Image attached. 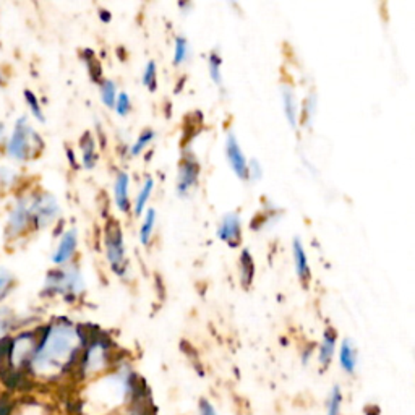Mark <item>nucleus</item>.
<instances>
[{"label": "nucleus", "mask_w": 415, "mask_h": 415, "mask_svg": "<svg viewBox=\"0 0 415 415\" xmlns=\"http://www.w3.org/2000/svg\"><path fill=\"white\" fill-rule=\"evenodd\" d=\"M201 165L193 153L185 151L179 164V177H177V193L179 197H188L190 192L198 185Z\"/></svg>", "instance_id": "8"}, {"label": "nucleus", "mask_w": 415, "mask_h": 415, "mask_svg": "<svg viewBox=\"0 0 415 415\" xmlns=\"http://www.w3.org/2000/svg\"><path fill=\"white\" fill-rule=\"evenodd\" d=\"M114 111L118 117H127L130 112H132V99H130L125 91L118 93L114 104Z\"/></svg>", "instance_id": "30"}, {"label": "nucleus", "mask_w": 415, "mask_h": 415, "mask_svg": "<svg viewBox=\"0 0 415 415\" xmlns=\"http://www.w3.org/2000/svg\"><path fill=\"white\" fill-rule=\"evenodd\" d=\"M85 289L86 282L80 266L72 263L47 272L43 294L49 297H62L67 302H76L85 294Z\"/></svg>", "instance_id": "3"}, {"label": "nucleus", "mask_w": 415, "mask_h": 415, "mask_svg": "<svg viewBox=\"0 0 415 415\" xmlns=\"http://www.w3.org/2000/svg\"><path fill=\"white\" fill-rule=\"evenodd\" d=\"M336 342H337V333L334 328L328 326L323 334L322 344H319V351H318V362L322 365V369H328L331 360L334 357V351H336Z\"/></svg>", "instance_id": "14"}, {"label": "nucleus", "mask_w": 415, "mask_h": 415, "mask_svg": "<svg viewBox=\"0 0 415 415\" xmlns=\"http://www.w3.org/2000/svg\"><path fill=\"white\" fill-rule=\"evenodd\" d=\"M4 136H5V125L4 123H0V141L4 140Z\"/></svg>", "instance_id": "35"}, {"label": "nucleus", "mask_w": 415, "mask_h": 415, "mask_svg": "<svg viewBox=\"0 0 415 415\" xmlns=\"http://www.w3.org/2000/svg\"><path fill=\"white\" fill-rule=\"evenodd\" d=\"M190 54V44L187 38L183 36H177L175 38V49H174V65L179 67L183 62L188 58Z\"/></svg>", "instance_id": "27"}, {"label": "nucleus", "mask_w": 415, "mask_h": 415, "mask_svg": "<svg viewBox=\"0 0 415 415\" xmlns=\"http://www.w3.org/2000/svg\"><path fill=\"white\" fill-rule=\"evenodd\" d=\"M15 177L16 175H15L14 170H10L9 168H0V182L2 183H11L15 180Z\"/></svg>", "instance_id": "33"}, {"label": "nucleus", "mask_w": 415, "mask_h": 415, "mask_svg": "<svg viewBox=\"0 0 415 415\" xmlns=\"http://www.w3.org/2000/svg\"><path fill=\"white\" fill-rule=\"evenodd\" d=\"M80 150H81V163L83 168L86 170H93L98 164V150H96V140L93 138L91 133H85L80 140Z\"/></svg>", "instance_id": "15"}, {"label": "nucleus", "mask_w": 415, "mask_h": 415, "mask_svg": "<svg viewBox=\"0 0 415 415\" xmlns=\"http://www.w3.org/2000/svg\"><path fill=\"white\" fill-rule=\"evenodd\" d=\"M217 237L230 248H239L242 244V222L237 212H229L222 217L217 227Z\"/></svg>", "instance_id": "11"}, {"label": "nucleus", "mask_w": 415, "mask_h": 415, "mask_svg": "<svg viewBox=\"0 0 415 415\" xmlns=\"http://www.w3.org/2000/svg\"><path fill=\"white\" fill-rule=\"evenodd\" d=\"M104 250L106 260L114 275L123 277L128 271L127 248L123 230L117 221H109L104 229Z\"/></svg>", "instance_id": "5"}, {"label": "nucleus", "mask_w": 415, "mask_h": 415, "mask_svg": "<svg viewBox=\"0 0 415 415\" xmlns=\"http://www.w3.org/2000/svg\"><path fill=\"white\" fill-rule=\"evenodd\" d=\"M15 313L9 307H0V341L14 329Z\"/></svg>", "instance_id": "25"}, {"label": "nucleus", "mask_w": 415, "mask_h": 415, "mask_svg": "<svg viewBox=\"0 0 415 415\" xmlns=\"http://www.w3.org/2000/svg\"><path fill=\"white\" fill-rule=\"evenodd\" d=\"M341 404H342L341 388L334 386L333 389H331L329 397H328V411H326V415H339Z\"/></svg>", "instance_id": "31"}, {"label": "nucleus", "mask_w": 415, "mask_h": 415, "mask_svg": "<svg viewBox=\"0 0 415 415\" xmlns=\"http://www.w3.org/2000/svg\"><path fill=\"white\" fill-rule=\"evenodd\" d=\"M15 284V277L7 268H0V302L11 292Z\"/></svg>", "instance_id": "28"}, {"label": "nucleus", "mask_w": 415, "mask_h": 415, "mask_svg": "<svg viewBox=\"0 0 415 415\" xmlns=\"http://www.w3.org/2000/svg\"><path fill=\"white\" fill-rule=\"evenodd\" d=\"M239 268H240V284L244 289H250L255 280V262L252 253L244 248L239 257Z\"/></svg>", "instance_id": "16"}, {"label": "nucleus", "mask_w": 415, "mask_h": 415, "mask_svg": "<svg viewBox=\"0 0 415 415\" xmlns=\"http://www.w3.org/2000/svg\"><path fill=\"white\" fill-rule=\"evenodd\" d=\"M156 221H158V212L154 208H148L143 215V221H141V226H140V244L143 247L150 245V242L153 239V234H154V227H156Z\"/></svg>", "instance_id": "19"}, {"label": "nucleus", "mask_w": 415, "mask_h": 415, "mask_svg": "<svg viewBox=\"0 0 415 415\" xmlns=\"http://www.w3.org/2000/svg\"><path fill=\"white\" fill-rule=\"evenodd\" d=\"M339 364L341 369L352 375L355 372V367H357V351H355L354 342L351 339H344L339 349Z\"/></svg>", "instance_id": "18"}, {"label": "nucleus", "mask_w": 415, "mask_h": 415, "mask_svg": "<svg viewBox=\"0 0 415 415\" xmlns=\"http://www.w3.org/2000/svg\"><path fill=\"white\" fill-rule=\"evenodd\" d=\"M29 227H33V212H31V195H21L15 200L14 206L7 216V226L5 235L7 239H19L25 235Z\"/></svg>", "instance_id": "7"}, {"label": "nucleus", "mask_w": 415, "mask_h": 415, "mask_svg": "<svg viewBox=\"0 0 415 415\" xmlns=\"http://www.w3.org/2000/svg\"><path fill=\"white\" fill-rule=\"evenodd\" d=\"M292 257H294V265H295V272H297V277L302 286L305 289L310 286L312 281V270L310 265H308V257L304 245L299 239L294 240L292 244Z\"/></svg>", "instance_id": "13"}, {"label": "nucleus", "mask_w": 415, "mask_h": 415, "mask_svg": "<svg viewBox=\"0 0 415 415\" xmlns=\"http://www.w3.org/2000/svg\"><path fill=\"white\" fill-rule=\"evenodd\" d=\"M117 367L112 342L104 336H94L86 341L83 347L78 365L75 369V378L80 383H91L104 376Z\"/></svg>", "instance_id": "2"}, {"label": "nucleus", "mask_w": 415, "mask_h": 415, "mask_svg": "<svg viewBox=\"0 0 415 415\" xmlns=\"http://www.w3.org/2000/svg\"><path fill=\"white\" fill-rule=\"evenodd\" d=\"M118 96L117 93V85L116 81H112L109 78H104L99 85V98L101 103H103L108 109H114L116 99Z\"/></svg>", "instance_id": "21"}, {"label": "nucleus", "mask_w": 415, "mask_h": 415, "mask_svg": "<svg viewBox=\"0 0 415 415\" xmlns=\"http://www.w3.org/2000/svg\"><path fill=\"white\" fill-rule=\"evenodd\" d=\"M43 148V138L29 125L26 116H21L15 122V127L5 141V154L16 163H25L34 158Z\"/></svg>", "instance_id": "4"}, {"label": "nucleus", "mask_w": 415, "mask_h": 415, "mask_svg": "<svg viewBox=\"0 0 415 415\" xmlns=\"http://www.w3.org/2000/svg\"><path fill=\"white\" fill-rule=\"evenodd\" d=\"M154 138H156V132H154V130H151V128H145L143 132L138 135V138L133 141L132 146L128 148L130 156L136 158V156H140L141 153H145V150L153 143Z\"/></svg>", "instance_id": "22"}, {"label": "nucleus", "mask_w": 415, "mask_h": 415, "mask_svg": "<svg viewBox=\"0 0 415 415\" xmlns=\"http://www.w3.org/2000/svg\"><path fill=\"white\" fill-rule=\"evenodd\" d=\"M141 83H143V86L148 91L154 93L158 90V67L154 61H150L146 63L143 75H141Z\"/></svg>", "instance_id": "24"}, {"label": "nucleus", "mask_w": 415, "mask_h": 415, "mask_svg": "<svg viewBox=\"0 0 415 415\" xmlns=\"http://www.w3.org/2000/svg\"><path fill=\"white\" fill-rule=\"evenodd\" d=\"M33 229L43 230L54 224L61 217V205L54 195L49 192H38L31 195Z\"/></svg>", "instance_id": "6"}, {"label": "nucleus", "mask_w": 415, "mask_h": 415, "mask_svg": "<svg viewBox=\"0 0 415 415\" xmlns=\"http://www.w3.org/2000/svg\"><path fill=\"white\" fill-rule=\"evenodd\" d=\"M130 175L125 170H118L114 179V188H112V197L117 211L122 215H128L132 211V201H130Z\"/></svg>", "instance_id": "12"}, {"label": "nucleus", "mask_w": 415, "mask_h": 415, "mask_svg": "<svg viewBox=\"0 0 415 415\" xmlns=\"http://www.w3.org/2000/svg\"><path fill=\"white\" fill-rule=\"evenodd\" d=\"M4 83V73H2V70H0V85Z\"/></svg>", "instance_id": "36"}, {"label": "nucleus", "mask_w": 415, "mask_h": 415, "mask_svg": "<svg viewBox=\"0 0 415 415\" xmlns=\"http://www.w3.org/2000/svg\"><path fill=\"white\" fill-rule=\"evenodd\" d=\"M282 103H284V112H286V118H287L290 128H292L294 132H297L299 108H297V101H295L294 93L290 91L289 88H284L282 90Z\"/></svg>", "instance_id": "20"}, {"label": "nucleus", "mask_w": 415, "mask_h": 415, "mask_svg": "<svg viewBox=\"0 0 415 415\" xmlns=\"http://www.w3.org/2000/svg\"><path fill=\"white\" fill-rule=\"evenodd\" d=\"M76 250H78V230L75 227L63 230L61 239L57 242L54 253L51 255V262L54 263L57 268L72 265Z\"/></svg>", "instance_id": "9"}, {"label": "nucleus", "mask_w": 415, "mask_h": 415, "mask_svg": "<svg viewBox=\"0 0 415 415\" xmlns=\"http://www.w3.org/2000/svg\"><path fill=\"white\" fill-rule=\"evenodd\" d=\"M248 170H250V177H253V180H258L262 179L263 175V169L257 159H252L250 163H248Z\"/></svg>", "instance_id": "32"}, {"label": "nucleus", "mask_w": 415, "mask_h": 415, "mask_svg": "<svg viewBox=\"0 0 415 415\" xmlns=\"http://www.w3.org/2000/svg\"><path fill=\"white\" fill-rule=\"evenodd\" d=\"M226 158L232 168L234 174L239 177L240 180L247 182L250 179V170H248V161L244 154V150H242L239 145V140L234 133H229L226 138Z\"/></svg>", "instance_id": "10"}, {"label": "nucleus", "mask_w": 415, "mask_h": 415, "mask_svg": "<svg viewBox=\"0 0 415 415\" xmlns=\"http://www.w3.org/2000/svg\"><path fill=\"white\" fill-rule=\"evenodd\" d=\"M200 415H216L215 407H212L210 401H206V399L200 401Z\"/></svg>", "instance_id": "34"}, {"label": "nucleus", "mask_w": 415, "mask_h": 415, "mask_svg": "<svg viewBox=\"0 0 415 415\" xmlns=\"http://www.w3.org/2000/svg\"><path fill=\"white\" fill-rule=\"evenodd\" d=\"M208 70H210L211 80L217 86H222V58L217 51H211L208 56Z\"/></svg>", "instance_id": "23"}, {"label": "nucleus", "mask_w": 415, "mask_h": 415, "mask_svg": "<svg viewBox=\"0 0 415 415\" xmlns=\"http://www.w3.org/2000/svg\"><path fill=\"white\" fill-rule=\"evenodd\" d=\"M88 341L80 326L61 319L47 324L38 337L36 351L26 375L52 381L65 373H75L83 347Z\"/></svg>", "instance_id": "1"}, {"label": "nucleus", "mask_w": 415, "mask_h": 415, "mask_svg": "<svg viewBox=\"0 0 415 415\" xmlns=\"http://www.w3.org/2000/svg\"><path fill=\"white\" fill-rule=\"evenodd\" d=\"M317 109V98L315 94L310 93L308 98L304 101V108H302V123L304 125H310V122L313 121V116H315Z\"/></svg>", "instance_id": "29"}, {"label": "nucleus", "mask_w": 415, "mask_h": 415, "mask_svg": "<svg viewBox=\"0 0 415 415\" xmlns=\"http://www.w3.org/2000/svg\"><path fill=\"white\" fill-rule=\"evenodd\" d=\"M153 190H154V179H153V177L148 175L146 179L143 180V183H141L140 192H138V195H136L135 203L132 206L135 216H143L145 215V211L148 210L146 205H148V201H150V198H151Z\"/></svg>", "instance_id": "17"}, {"label": "nucleus", "mask_w": 415, "mask_h": 415, "mask_svg": "<svg viewBox=\"0 0 415 415\" xmlns=\"http://www.w3.org/2000/svg\"><path fill=\"white\" fill-rule=\"evenodd\" d=\"M23 96H25L28 108H29V111H31V114L34 116V118H36L38 122L44 123L46 122V116H44L43 108H41V103H39V99L36 98V94H34L33 91H29V90H25V93H23Z\"/></svg>", "instance_id": "26"}]
</instances>
